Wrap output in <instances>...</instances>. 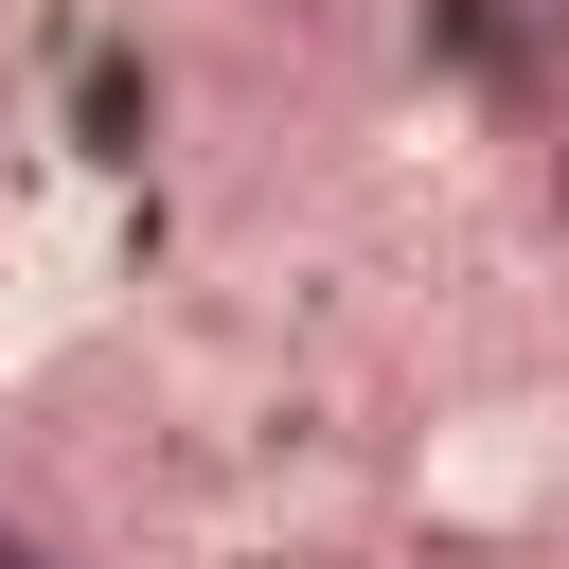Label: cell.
I'll list each match as a JSON object with an SVG mask.
<instances>
[{
	"label": "cell",
	"instance_id": "1",
	"mask_svg": "<svg viewBox=\"0 0 569 569\" xmlns=\"http://www.w3.org/2000/svg\"><path fill=\"white\" fill-rule=\"evenodd\" d=\"M409 71L445 89V107H480V124H551L569 107V0H427L409 18Z\"/></svg>",
	"mask_w": 569,
	"mask_h": 569
},
{
	"label": "cell",
	"instance_id": "4",
	"mask_svg": "<svg viewBox=\"0 0 569 569\" xmlns=\"http://www.w3.org/2000/svg\"><path fill=\"white\" fill-rule=\"evenodd\" d=\"M0 569H89L71 533H36V516H0Z\"/></svg>",
	"mask_w": 569,
	"mask_h": 569
},
{
	"label": "cell",
	"instance_id": "2",
	"mask_svg": "<svg viewBox=\"0 0 569 569\" xmlns=\"http://www.w3.org/2000/svg\"><path fill=\"white\" fill-rule=\"evenodd\" d=\"M142 142H160V71L107 36V53L71 71V160H142Z\"/></svg>",
	"mask_w": 569,
	"mask_h": 569
},
{
	"label": "cell",
	"instance_id": "3",
	"mask_svg": "<svg viewBox=\"0 0 569 569\" xmlns=\"http://www.w3.org/2000/svg\"><path fill=\"white\" fill-rule=\"evenodd\" d=\"M533 213H551V231H569V107H551V124H533Z\"/></svg>",
	"mask_w": 569,
	"mask_h": 569
}]
</instances>
